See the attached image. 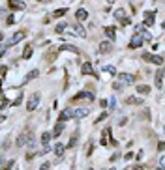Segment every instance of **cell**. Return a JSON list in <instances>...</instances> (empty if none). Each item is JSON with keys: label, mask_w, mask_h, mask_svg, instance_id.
Segmentation results:
<instances>
[{"label": "cell", "mask_w": 165, "mask_h": 170, "mask_svg": "<svg viewBox=\"0 0 165 170\" xmlns=\"http://www.w3.org/2000/svg\"><path fill=\"white\" fill-rule=\"evenodd\" d=\"M38 105H40V94H32V96L28 97V103H26V110L28 112H32V110H36L38 109Z\"/></svg>", "instance_id": "1"}, {"label": "cell", "mask_w": 165, "mask_h": 170, "mask_svg": "<svg viewBox=\"0 0 165 170\" xmlns=\"http://www.w3.org/2000/svg\"><path fill=\"white\" fill-rule=\"evenodd\" d=\"M143 60L144 62H152L156 66H163V58L162 56H156V54H150V53H144L143 54Z\"/></svg>", "instance_id": "2"}, {"label": "cell", "mask_w": 165, "mask_h": 170, "mask_svg": "<svg viewBox=\"0 0 165 170\" xmlns=\"http://www.w3.org/2000/svg\"><path fill=\"white\" fill-rule=\"evenodd\" d=\"M26 38V30H19V32H15L11 36V39L8 41V45H17L19 41H23V39Z\"/></svg>", "instance_id": "3"}, {"label": "cell", "mask_w": 165, "mask_h": 170, "mask_svg": "<svg viewBox=\"0 0 165 170\" xmlns=\"http://www.w3.org/2000/svg\"><path fill=\"white\" fill-rule=\"evenodd\" d=\"M118 82H122L124 86L133 84V82H135V77H133V75H129V73H120V75H118Z\"/></svg>", "instance_id": "4"}, {"label": "cell", "mask_w": 165, "mask_h": 170, "mask_svg": "<svg viewBox=\"0 0 165 170\" xmlns=\"http://www.w3.org/2000/svg\"><path fill=\"white\" fill-rule=\"evenodd\" d=\"M79 99H90L94 101V92H79L72 97V101H79Z\"/></svg>", "instance_id": "5"}, {"label": "cell", "mask_w": 165, "mask_h": 170, "mask_svg": "<svg viewBox=\"0 0 165 170\" xmlns=\"http://www.w3.org/2000/svg\"><path fill=\"white\" fill-rule=\"evenodd\" d=\"M143 43H144V39L141 38V34H135L131 38V41H129V49H139Z\"/></svg>", "instance_id": "6"}, {"label": "cell", "mask_w": 165, "mask_h": 170, "mask_svg": "<svg viewBox=\"0 0 165 170\" xmlns=\"http://www.w3.org/2000/svg\"><path fill=\"white\" fill-rule=\"evenodd\" d=\"M51 137H53V135H51V133H47V131L41 135V146H43V153H47V152L51 150V146H49V140H51Z\"/></svg>", "instance_id": "7"}, {"label": "cell", "mask_w": 165, "mask_h": 170, "mask_svg": "<svg viewBox=\"0 0 165 170\" xmlns=\"http://www.w3.org/2000/svg\"><path fill=\"white\" fill-rule=\"evenodd\" d=\"M69 118H73V110H72V109L60 110V114H58V122H68Z\"/></svg>", "instance_id": "8"}, {"label": "cell", "mask_w": 165, "mask_h": 170, "mask_svg": "<svg viewBox=\"0 0 165 170\" xmlns=\"http://www.w3.org/2000/svg\"><path fill=\"white\" fill-rule=\"evenodd\" d=\"M154 23H156L154 11H144V26H154Z\"/></svg>", "instance_id": "9"}, {"label": "cell", "mask_w": 165, "mask_h": 170, "mask_svg": "<svg viewBox=\"0 0 165 170\" xmlns=\"http://www.w3.org/2000/svg\"><path fill=\"white\" fill-rule=\"evenodd\" d=\"M8 4H10L11 10H25L26 8V4L21 2V0H8Z\"/></svg>", "instance_id": "10"}, {"label": "cell", "mask_w": 165, "mask_h": 170, "mask_svg": "<svg viewBox=\"0 0 165 170\" xmlns=\"http://www.w3.org/2000/svg\"><path fill=\"white\" fill-rule=\"evenodd\" d=\"M81 73H82V75H96V73H94V68H92V64H90V62H85V64L81 66Z\"/></svg>", "instance_id": "11"}, {"label": "cell", "mask_w": 165, "mask_h": 170, "mask_svg": "<svg viewBox=\"0 0 165 170\" xmlns=\"http://www.w3.org/2000/svg\"><path fill=\"white\" fill-rule=\"evenodd\" d=\"M154 82H156V88H160V90L163 88V71H162V69H160V71H156Z\"/></svg>", "instance_id": "12"}, {"label": "cell", "mask_w": 165, "mask_h": 170, "mask_svg": "<svg viewBox=\"0 0 165 170\" xmlns=\"http://www.w3.org/2000/svg\"><path fill=\"white\" fill-rule=\"evenodd\" d=\"M73 34H75V36H79V38H86V30H85V26L77 23V25L73 26Z\"/></svg>", "instance_id": "13"}, {"label": "cell", "mask_w": 165, "mask_h": 170, "mask_svg": "<svg viewBox=\"0 0 165 170\" xmlns=\"http://www.w3.org/2000/svg\"><path fill=\"white\" fill-rule=\"evenodd\" d=\"M105 36L109 38V41H115V39H116V30H115V26H105Z\"/></svg>", "instance_id": "14"}, {"label": "cell", "mask_w": 165, "mask_h": 170, "mask_svg": "<svg viewBox=\"0 0 165 170\" xmlns=\"http://www.w3.org/2000/svg\"><path fill=\"white\" fill-rule=\"evenodd\" d=\"M60 53H73V54H79V49L66 43V45H60Z\"/></svg>", "instance_id": "15"}, {"label": "cell", "mask_w": 165, "mask_h": 170, "mask_svg": "<svg viewBox=\"0 0 165 170\" xmlns=\"http://www.w3.org/2000/svg\"><path fill=\"white\" fill-rule=\"evenodd\" d=\"M64 129H66L64 122H58V124L54 125V131L51 133V135H53V137H60V135H62V131H64Z\"/></svg>", "instance_id": "16"}, {"label": "cell", "mask_w": 165, "mask_h": 170, "mask_svg": "<svg viewBox=\"0 0 165 170\" xmlns=\"http://www.w3.org/2000/svg\"><path fill=\"white\" fill-rule=\"evenodd\" d=\"M100 51H101L103 54L111 53V51H113V43H111V41H103V43L100 45Z\"/></svg>", "instance_id": "17"}, {"label": "cell", "mask_w": 165, "mask_h": 170, "mask_svg": "<svg viewBox=\"0 0 165 170\" xmlns=\"http://www.w3.org/2000/svg\"><path fill=\"white\" fill-rule=\"evenodd\" d=\"M88 112H90L88 109H77V110H73V118H86Z\"/></svg>", "instance_id": "18"}, {"label": "cell", "mask_w": 165, "mask_h": 170, "mask_svg": "<svg viewBox=\"0 0 165 170\" xmlns=\"http://www.w3.org/2000/svg\"><path fill=\"white\" fill-rule=\"evenodd\" d=\"M25 144H26V133L23 131L21 135L17 137V140H15V146H17V148H23V146H25Z\"/></svg>", "instance_id": "19"}, {"label": "cell", "mask_w": 165, "mask_h": 170, "mask_svg": "<svg viewBox=\"0 0 165 170\" xmlns=\"http://www.w3.org/2000/svg\"><path fill=\"white\" fill-rule=\"evenodd\" d=\"M75 19H77V21H85V19H88V11H86V10H77L75 11Z\"/></svg>", "instance_id": "20"}, {"label": "cell", "mask_w": 165, "mask_h": 170, "mask_svg": "<svg viewBox=\"0 0 165 170\" xmlns=\"http://www.w3.org/2000/svg\"><path fill=\"white\" fill-rule=\"evenodd\" d=\"M64 152H66V146L64 144H60V142L54 144V153H56V157H62V155H64Z\"/></svg>", "instance_id": "21"}, {"label": "cell", "mask_w": 165, "mask_h": 170, "mask_svg": "<svg viewBox=\"0 0 165 170\" xmlns=\"http://www.w3.org/2000/svg\"><path fill=\"white\" fill-rule=\"evenodd\" d=\"M128 105H143V99L141 97H135V96H129L128 99H126Z\"/></svg>", "instance_id": "22"}, {"label": "cell", "mask_w": 165, "mask_h": 170, "mask_svg": "<svg viewBox=\"0 0 165 170\" xmlns=\"http://www.w3.org/2000/svg\"><path fill=\"white\" fill-rule=\"evenodd\" d=\"M32 51H34V49H32V45L28 43V45H26L25 49H23V58H25V60H28V58L32 56Z\"/></svg>", "instance_id": "23"}, {"label": "cell", "mask_w": 165, "mask_h": 170, "mask_svg": "<svg viewBox=\"0 0 165 170\" xmlns=\"http://www.w3.org/2000/svg\"><path fill=\"white\" fill-rule=\"evenodd\" d=\"M77 140H79V133H73V135H72V138H69V142H68V146H66V148H75Z\"/></svg>", "instance_id": "24"}, {"label": "cell", "mask_w": 165, "mask_h": 170, "mask_svg": "<svg viewBox=\"0 0 165 170\" xmlns=\"http://www.w3.org/2000/svg\"><path fill=\"white\" fill-rule=\"evenodd\" d=\"M137 92H139V94H143V96H146V94H150V86L141 84V86H137Z\"/></svg>", "instance_id": "25"}, {"label": "cell", "mask_w": 165, "mask_h": 170, "mask_svg": "<svg viewBox=\"0 0 165 170\" xmlns=\"http://www.w3.org/2000/svg\"><path fill=\"white\" fill-rule=\"evenodd\" d=\"M34 144H36V140H34V133H26V146L34 148Z\"/></svg>", "instance_id": "26"}, {"label": "cell", "mask_w": 165, "mask_h": 170, "mask_svg": "<svg viewBox=\"0 0 165 170\" xmlns=\"http://www.w3.org/2000/svg\"><path fill=\"white\" fill-rule=\"evenodd\" d=\"M38 75H40V73H38V69H32V71H30V73H28V75H26V79H25V82H28V81H32V79H36V77H38Z\"/></svg>", "instance_id": "27"}, {"label": "cell", "mask_w": 165, "mask_h": 170, "mask_svg": "<svg viewBox=\"0 0 165 170\" xmlns=\"http://www.w3.org/2000/svg\"><path fill=\"white\" fill-rule=\"evenodd\" d=\"M115 17L118 19V21H122V19L126 17V11L122 10V8H120V10H116V11H115Z\"/></svg>", "instance_id": "28"}, {"label": "cell", "mask_w": 165, "mask_h": 170, "mask_svg": "<svg viewBox=\"0 0 165 170\" xmlns=\"http://www.w3.org/2000/svg\"><path fill=\"white\" fill-rule=\"evenodd\" d=\"M66 26H68V25H66V23H58V25L54 26V30H56L58 34H62V32H64V30H66Z\"/></svg>", "instance_id": "29"}, {"label": "cell", "mask_w": 165, "mask_h": 170, "mask_svg": "<svg viewBox=\"0 0 165 170\" xmlns=\"http://www.w3.org/2000/svg\"><path fill=\"white\" fill-rule=\"evenodd\" d=\"M66 11H68V10H66V8H62V10H56V11H54V17H64V15H66Z\"/></svg>", "instance_id": "30"}, {"label": "cell", "mask_w": 165, "mask_h": 170, "mask_svg": "<svg viewBox=\"0 0 165 170\" xmlns=\"http://www.w3.org/2000/svg\"><path fill=\"white\" fill-rule=\"evenodd\" d=\"M109 116V112H107V110H103V112H101L100 114V116H98V120H96V124H100V122H103L105 120V118H107Z\"/></svg>", "instance_id": "31"}, {"label": "cell", "mask_w": 165, "mask_h": 170, "mask_svg": "<svg viewBox=\"0 0 165 170\" xmlns=\"http://www.w3.org/2000/svg\"><path fill=\"white\" fill-rule=\"evenodd\" d=\"M11 167H13V161H6V163H4V167H0L2 170H10Z\"/></svg>", "instance_id": "32"}, {"label": "cell", "mask_w": 165, "mask_h": 170, "mask_svg": "<svg viewBox=\"0 0 165 170\" xmlns=\"http://www.w3.org/2000/svg\"><path fill=\"white\" fill-rule=\"evenodd\" d=\"M21 101H23V94H19V96H17V99H15L13 103H11V105H13V107H19V105H21Z\"/></svg>", "instance_id": "33"}, {"label": "cell", "mask_w": 165, "mask_h": 170, "mask_svg": "<svg viewBox=\"0 0 165 170\" xmlns=\"http://www.w3.org/2000/svg\"><path fill=\"white\" fill-rule=\"evenodd\" d=\"M105 71H107L109 75H116V69L113 68V66H105Z\"/></svg>", "instance_id": "34"}, {"label": "cell", "mask_w": 165, "mask_h": 170, "mask_svg": "<svg viewBox=\"0 0 165 170\" xmlns=\"http://www.w3.org/2000/svg\"><path fill=\"white\" fill-rule=\"evenodd\" d=\"M113 88L118 92V90H122V88H124V84H122V82H115V84H113Z\"/></svg>", "instance_id": "35"}, {"label": "cell", "mask_w": 165, "mask_h": 170, "mask_svg": "<svg viewBox=\"0 0 165 170\" xmlns=\"http://www.w3.org/2000/svg\"><path fill=\"white\" fill-rule=\"evenodd\" d=\"M49 168H51V163H49V161H47V163H43L41 167H40V170H49Z\"/></svg>", "instance_id": "36"}, {"label": "cell", "mask_w": 165, "mask_h": 170, "mask_svg": "<svg viewBox=\"0 0 165 170\" xmlns=\"http://www.w3.org/2000/svg\"><path fill=\"white\" fill-rule=\"evenodd\" d=\"M6 23H8V25H13V23H15V17H13V15H10V17L6 19Z\"/></svg>", "instance_id": "37"}, {"label": "cell", "mask_w": 165, "mask_h": 170, "mask_svg": "<svg viewBox=\"0 0 165 170\" xmlns=\"http://www.w3.org/2000/svg\"><path fill=\"white\" fill-rule=\"evenodd\" d=\"M100 105H101V109H107V99H101Z\"/></svg>", "instance_id": "38"}, {"label": "cell", "mask_w": 165, "mask_h": 170, "mask_svg": "<svg viewBox=\"0 0 165 170\" xmlns=\"http://www.w3.org/2000/svg\"><path fill=\"white\" fill-rule=\"evenodd\" d=\"M6 71H8V68H6V66H2V68H0V75L4 77V75H6Z\"/></svg>", "instance_id": "39"}, {"label": "cell", "mask_w": 165, "mask_h": 170, "mask_svg": "<svg viewBox=\"0 0 165 170\" xmlns=\"http://www.w3.org/2000/svg\"><path fill=\"white\" fill-rule=\"evenodd\" d=\"M109 107H111V109H115V107H116V99H111V101H109Z\"/></svg>", "instance_id": "40"}, {"label": "cell", "mask_w": 165, "mask_h": 170, "mask_svg": "<svg viewBox=\"0 0 165 170\" xmlns=\"http://www.w3.org/2000/svg\"><path fill=\"white\" fill-rule=\"evenodd\" d=\"M120 23H122L124 26H128V25H129V19H128V17H124V19H122V21H120Z\"/></svg>", "instance_id": "41"}, {"label": "cell", "mask_w": 165, "mask_h": 170, "mask_svg": "<svg viewBox=\"0 0 165 170\" xmlns=\"http://www.w3.org/2000/svg\"><path fill=\"white\" fill-rule=\"evenodd\" d=\"M4 120H6V114H0V124H2Z\"/></svg>", "instance_id": "42"}, {"label": "cell", "mask_w": 165, "mask_h": 170, "mask_svg": "<svg viewBox=\"0 0 165 170\" xmlns=\"http://www.w3.org/2000/svg\"><path fill=\"white\" fill-rule=\"evenodd\" d=\"M4 163H6V159H4V157H2V155H0V167H2V165H4Z\"/></svg>", "instance_id": "43"}, {"label": "cell", "mask_w": 165, "mask_h": 170, "mask_svg": "<svg viewBox=\"0 0 165 170\" xmlns=\"http://www.w3.org/2000/svg\"><path fill=\"white\" fill-rule=\"evenodd\" d=\"M133 170H144V167H133Z\"/></svg>", "instance_id": "44"}, {"label": "cell", "mask_w": 165, "mask_h": 170, "mask_svg": "<svg viewBox=\"0 0 165 170\" xmlns=\"http://www.w3.org/2000/svg\"><path fill=\"white\" fill-rule=\"evenodd\" d=\"M2 39H4V34H2V32H0V41H2Z\"/></svg>", "instance_id": "45"}, {"label": "cell", "mask_w": 165, "mask_h": 170, "mask_svg": "<svg viewBox=\"0 0 165 170\" xmlns=\"http://www.w3.org/2000/svg\"><path fill=\"white\" fill-rule=\"evenodd\" d=\"M0 92H2V81H0Z\"/></svg>", "instance_id": "46"}, {"label": "cell", "mask_w": 165, "mask_h": 170, "mask_svg": "<svg viewBox=\"0 0 165 170\" xmlns=\"http://www.w3.org/2000/svg\"><path fill=\"white\" fill-rule=\"evenodd\" d=\"M88 170H94V168H88Z\"/></svg>", "instance_id": "47"}, {"label": "cell", "mask_w": 165, "mask_h": 170, "mask_svg": "<svg viewBox=\"0 0 165 170\" xmlns=\"http://www.w3.org/2000/svg\"><path fill=\"white\" fill-rule=\"evenodd\" d=\"M111 170H115V168H111Z\"/></svg>", "instance_id": "48"}]
</instances>
